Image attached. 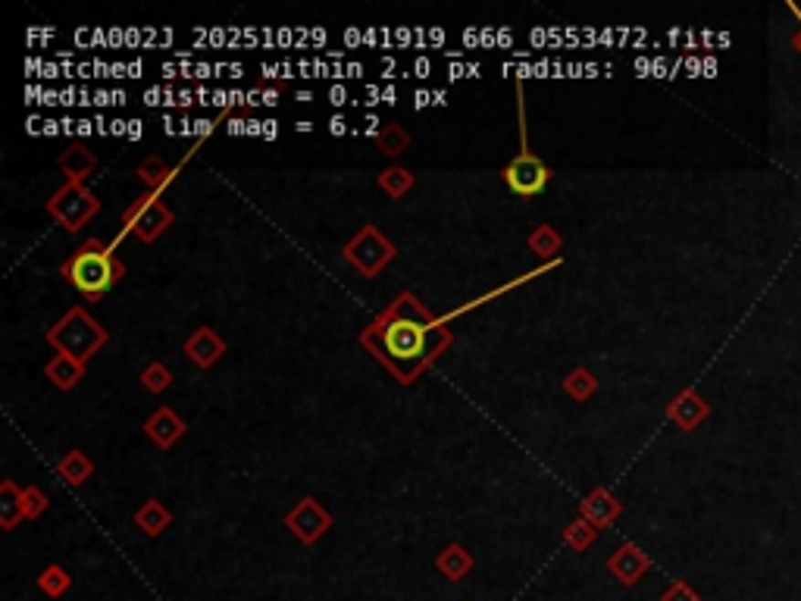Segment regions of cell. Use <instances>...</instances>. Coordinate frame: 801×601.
Returning a JSON list of instances; mask_svg holds the SVG:
<instances>
[{
	"instance_id": "8fae6325",
	"label": "cell",
	"mask_w": 801,
	"mask_h": 601,
	"mask_svg": "<svg viewBox=\"0 0 801 601\" xmlns=\"http://www.w3.org/2000/svg\"><path fill=\"white\" fill-rule=\"evenodd\" d=\"M26 517V489H19L13 480L0 482V523L4 530H13Z\"/></svg>"
},
{
	"instance_id": "db71d44e",
	"label": "cell",
	"mask_w": 801,
	"mask_h": 601,
	"mask_svg": "<svg viewBox=\"0 0 801 601\" xmlns=\"http://www.w3.org/2000/svg\"><path fill=\"white\" fill-rule=\"evenodd\" d=\"M432 104H438V107L448 104V100H445V91H436V94H432Z\"/></svg>"
},
{
	"instance_id": "9a60e30c",
	"label": "cell",
	"mask_w": 801,
	"mask_h": 601,
	"mask_svg": "<svg viewBox=\"0 0 801 601\" xmlns=\"http://www.w3.org/2000/svg\"><path fill=\"white\" fill-rule=\"evenodd\" d=\"M94 166H98V160H94V153L85 144H72V148L60 153V170L69 175V182H82L85 175L94 173Z\"/></svg>"
},
{
	"instance_id": "8d00e7d4",
	"label": "cell",
	"mask_w": 801,
	"mask_h": 601,
	"mask_svg": "<svg viewBox=\"0 0 801 601\" xmlns=\"http://www.w3.org/2000/svg\"><path fill=\"white\" fill-rule=\"evenodd\" d=\"M94 104H98V107H107V104H113V94H110V91H104V88H100V91L94 94Z\"/></svg>"
},
{
	"instance_id": "e575fe53",
	"label": "cell",
	"mask_w": 801,
	"mask_h": 601,
	"mask_svg": "<svg viewBox=\"0 0 801 601\" xmlns=\"http://www.w3.org/2000/svg\"><path fill=\"white\" fill-rule=\"evenodd\" d=\"M210 132H213V122H210V120H197V122H195V135H197V138L210 135Z\"/></svg>"
},
{
	"instance_id": "6f0895ef",
	"label": "cell",
	"mask_w": 801,
	"mask_h": 601,
	"mask_svg": "<svg viewBox=\"0 0 801 601\" xmlns=\"http://www.w3.org/2000/svg\"><path fill=\"white\" fill-rule=\"evenodd\" d=\"M311 98H313L311 91H298V100H300V104H311Z\"/></svg>"
},
{
	"instance_id": "91938a15",
	"label": "cell",
	"mask_w": 801,
	"mask_h": 601,
	"mask_svg": "<svg viewBox=\"0 0 801 601\" xmlns=\"http://www.w3.org/2000/svg\"><path fill=\"white\" fill-rule=\"evenodd\" d=\"M398 41H401V44H407V41H410V32H407V28H398Z\"/></svg>"
},
{
	"instance_id": "d590c367",
	"label": "cell",
	"mask_w": 801,
	"mask_h": 601,
	"mask_svg": "<svg viewBox=\"0 0 801 601\" xmlns=\"http://www.w3.org/2000/svg\"><path fill=\"white\" fill-rule=\"evenodd\" d=\"M414 69H416V76H420V79H426V76H429V72H432V63L426 60V57H420V60H416V66H414Z\"/></svg>"
},
{
	"instance_id": "3957f363",
	"label": "cell",
	"mask_w": 801,
	"mask_h": 601,
	"mask_svg": "<svg viewBox=\"0 0 801 601\" xmlns=\"http://www.w3.org/2000/svg\"><path fill=\"white\" fill-rule=\"evenodd\" d=\"M107 329L100 326L85 307H72L66 311L54 326L47 329V342L57 348V354H69L76 361H91L100 348L107 344Z\"/></svg>"
},
{
	"instance_id": "484cf974",
	"label": "cell",
	"mask_w": 801,
	"mask_h": 601,
	"mask_svg": "<svg viewBox=\"0 0 801 601\" xmlns=\"http://www.w3.org/2000/svg\"><path fill=\"white\" fill-rule=\"evenodd\" d=\"M142 383H144V388H151L153 395H160L173 385V373H169L166 364H151V366H144Z\"/></svg>"
},
{
	"instance_id": "b9f144b4",
	"label": "cell",
	"mask_w": 801,
	"mask_h": 601,
	"mask_svg": "<svg viewBox=\"0 0 801 601\" xmlns=\"http://www.w3.org/2000/svg\"><path fill=\"white\" fill-rule=\"evenodd\" d=\"M57 132H63V122H57V120L44 122V135H57Z\"/></svg>"
},
{
	"instance_id": "680465c9",
	"label": "cell",
	"mask_w": 801,
	"mask_h": 601,
	"mask_svg": "<svg viewBox=\"0 0 801 601\" xmlns=\"http://www.w3.org/2000/svg\"><path fill=\"white\" fill-rule=\"evenodd\" d=\"M179 104H182V107H188V104H191V91H182V94H179Z\"/></svg>"
},
{
	"instance_id": "9c48e42d",
	"label": "cell",
	"mask_w": 801,
	"mask_h": 601,
	"mask_svg": "<svg viewBox=\"0 0 801 601\" xmlns=\"http://www.w3.org/2000/svg\"><path fill=\"white\" fill-rule=\"evenodd\" d=\"M185 429H188L185 420L169 407H157L151 414V420L144 423V432H148V438L157 448H173V445L185 436Z\"/></svg>"
},
{
	"instance_id": "ab89813d",
	"label": "cell",
	"mask_w": 801,
	"mask_h": 601,
	"mask_svg": "<svg viewBox=\"0 0 801 601\" xmlns=\"http://www.w3.org/2000/svg\"><path fill=\"white\" fill-rule=\"evenodd\" d=\"M263 104H267V107H276V104H279V91H273V88H267V91H263Z\"/></svg>"
},
{
	"instance_id": "277c9868",
	"label": "cell",
	"mask_w": 801,
	"mask_h": 601,
	"mask_svg": "<svg viewBox=\"0 0 801 601\" xmlns=\"http://www.w3.org/2000/svg\"><path fill=\"white\" fill-rule=\"evenodd\" d=\"M392 258H395V245L382 236L376 226H364V229L344 245V260H348L360 276H366V279L379 276Z\"/></svg>"
},
{
	"instance_id": "4dcf8cb0",
	"label": "cell",
	"mask_w": 801,
	"mask_h": 601,
	"mask_svg": "<svg viewBox=\"0 0 801 601\" xmlns=\"http://www.w3.org/2000/svg\"><path fill=\"white\" fill-rule=\"evenodd\" d=\"M160 94H163V91H160V88H148V91H144V104H148V107L163 104V100H160Z\"/></svg>"
},
{
	"instance_id": "d6986e66",
	"label": "cell",
	"mask_w": 801,
	"mask_h": 601,
	"mask_svg": "<svg viewBox=\"0 0 801 601\" xmlns=\"http://www.w3.org/2000/svg\"><path fill=\"white\" fill-rule=\"evenodd\" d=\"M529 248H532L539 258H554V254L564 248V238H561V232H557L554 226L542 223V226H535V229L529 232Z\"/></svg>"
},
{
	"instance_id": "7402d4cb",
	"label": "cell",
	"mask_w": 801,
	"mask_h": 601,
	"mask_svg": "<svg viewBox=\"0 0 801 601\" xmlns=\"http://www.w3.org/2000/svg\"><path fill=\"white\" fill-rule=\"evenodd\" d=\"M379 188L388 197H404L410 188H414V175H410L407 170H401V166H388V170L379 175Z\"/></svg>"
},
{
	"instance_id": "7bdbcfd3",
	"label": "cell",
	"mask_w": 801,
	"mask_h": 601,
	"mask_svg": "<svg viewBox=\"0 0 801 601\" xmlns=\"http://www.w3.org/2000/svg\"><path fill=\"white\" fill-rule=\"evenodd\" d=\"M210 104H216V107H229L232 100H229V94H226V91H216V94H213Z\"/></svg>"
},
{
	"instance_id": "94428289",
	"label": "cell",
	"mask_w": 801,
	"mask_h": 601,
	"mask_svg": "<svg viewBox=\"0 0 801 601\" xmlns=\"http://www.w3.org/2000/svg\"><path fill=\"white\" fill-rule=\"evenodd\" d=\"M279 41H282V44H289V41H291V32H289V28H282V32H279Z\"/></svg>"
},
{
	"instance_id": "2e32d148",
	"label": "cell",
	"mask_w": 801,
	"mask_h": 601,
	"mask_svg": "<svg viewBox=\"0 0 801 601\" xmlns=\"http://www.w3.org/2000/svg\"><path fill=\"white\" fill-rule=\"evenodd\" d=\"M169 520H173V514H169V508L163 501H157V498H151V501H144L142 508L135 511V523L142 526L148 536H160V532L169 526Z\"/></svg>"
},
{
	"instance_id": "681fc988",
	"label": "cell",
	"mask_w": 801,
	"mask_h": 601,
	"mask_svg": "<svg viewBox=\"0 0 801 601\" xmlns=\"http://www.w3.org/2000/svg\"><path fill=\"white\" fill-rule=\"evenodd\" d=\"M448 76H451V79H464V66H460V63H454L451 69H448Z\"/></svg>"
},
{
	"instance_id": "d6a6232c",
	"label": "cell",
	"mask_w": 801,
	"mask_h": 601,
	"mask_svg": "<svg viewBox=\"0 0 801 601\" xmlns=\"http://www.w3.org/2000/svg\"><path fill=\"white\" fill-rule=\"evenodd\" d=\"M432 104V94L429 91H416L414 94V110H423V107H429Z\"/></svg>"
},
{
	"instance_id": "c3c4849f",
	"label": "cell",
	"mask_w": 801,
	"mask_h": 601,
	"mask_svg": "<svg viewBox=\"0 0 801 601\" xmlns=\"http://www.w3.org/2000/svg\"><path fill=\"white\" fill-rule=\"evenodd\" d=\"M163 126H166V135H175V132H179V129H175V122H173V116H169V113H163Z\"/></svg>"
},
{
	"instance_id": "9f6ffc18",
	"label": "cell",
	"mask_w": 801,
	"mask_h": 601,
	"mask_svg": "<svg viewBox=\"0 0 801 601\" xmlns=\"http://www.w3.org/2000/svg\"><path fill=\"white\" fill-rule=\"evenodd\" d=\"M360 69H364L360 63H348V76H360Z\"/></svg>"
},
{
	"instance_id": "cb8c5ba5",
	"label": "cell",
	"mask_w": 801,
	"mask_h": 601,
	"mask_svg": "<svg viewBox=\"0 0 801 601\" xmlns=\"http://www.w3.org/2000/svg\"><path fill=\"white\" fill-rule=\"evenodd\" d=\"M592 539H595V526L585 517L573 520L567 530H564V542H567L573 552H585V548L592 545Z\"/></svg>"
},
{
	"instance_id": "44dd1931",
	"label": "cell",
	"mask_w": 801,
	"mask_h": 601,
	"mask_svg": "<svg viewBox=\"0 0 801 601\" xmlns=\"http://www.w3.org/2000/svg\"><path fill=\"white\" fill-rule=\"evenodd\" d=\"M138 179H142L151 192H157V188H163L166 182L173 179V170L166 166L163 157H148L142 166H138Z\"/></svg>"
},
{
	"instance_id": "83f0119b",
	"label": "cell",
	"mask_w": 801,
	"mask_h": 601,
	"mask_svg": "<svg viewBox=\"0 0 801 601\" xmlns=\"http://www.w3.org/2000/svg\"><path fill=\"white\" fill-rule=\"evenodd\" d=\"M329 132H332V135L338 138V135H344V132H348V122H344V116L338 113V116H332V122H329Z\"/></svg>"
},
{
	"instance_id": "11a10c76",
	"label": "cell",
	"mask_w": 801,
	"mask_h": 601,
	"mask_svg": "<svg viewBox=\"0 0 801 601\" xmlns=\"http://www.w3.org/2000/svg\"><path fill=\"white\" fill-rule=\"evenodd\" d=\"M429 35H432V41H436V44H438V41H445V32H442V28H432Z\"/></svg>"
},
{
	"instance_id": "ba28073f",
	"label": "cell",
	"mask_w": 801,
	"mask_h": 601,
	"mask_svg": "<svg viewBox=\"0 0 801 601\" xmlns=\"http://www.w3.org/2000/svg\"><path fill=\"white\" fill-rule=\"evenodd\" d=\"M285 526H289L304 545H313V542L332 526V517H329V511L322 508L317 498H304V501H298L295 508L285 514Z\"/></svg>"
},
{
	"instance_id": "ffe728a7",
	"label": "cell",
	"mask_w": 801,
	"mask_h": 601,
	"mask_svg": "<svg viewBox=\"0 0 801 601\" xmlns=\"http://www.w3.org/2000/svg\"><path fill=\"white\" fill-rule=\"evenodd\" d=\"M376 144H379L382 153H388V157H398V153H404L410 148V135H407V129H404L401 122H388V126L379 129Z\"/></svg>"
},
{
	"instance_id": "ee69618b",
	"label": "cell",
	"mask_w": 801,
	"mask_h": 601,
	"mask_svg": "<svg viewBox=\"0 0 801 601\" xmlns=\"http://www.w3.org/2000/svg\"><path fill=\"white\" fill-rule=\"evenodd\" d=\"M110 72H113V79H122L129 72V66L126 63H113V66H110Z\"/></svg>"
},
{
	"instance_id": "52a82bcc",
	"label": "cell",
	"mask_w": 801,
	"mask_h": 601,
	"mask_svg": "<svg viewBox=\"0 0 801 601\" xmlns=\"http://www.w3.org/2000/svg\"><path fill=\"white\" fill-rule=\"evenodd\" d=\"M548 179H551L548 166L542 163V160L535 157V153H529V151L517 153V157H513L511 163L504 166L507 188H511L513 195H520V197L542 195L548 188Z\"/></svg>"
},
{
	"instance_id": "4fadbf2b",
	"label": "cell",
	"mask_w": 801,
	"mask_h": 601,
	"mask_svg": "<svg viewBox=\"0 0 801 601\" xmlns=\"http://www.w3.org/2000/svg\"><path fill=\"white\" fill-rule=\"evenodd\" d=\"M607 567H611V574L617 576V580L636 583L638 576L645 574V567H648V558H645V554L638 552L636 545H623L620 552H617L614 558L607 561Z\"/></svg>"
},
{
	"instance_id": "6da1fadb",
	"label": "cell",
	"mask_w": 801,
	"mask_h": 601,
	"mask_svg": "<svg viewBox=\"0 0 801 601\" xmlns=\"http://www.w3.org/2000/svg\"><path fill=\"white\" fill-rule=\"evenodd\" d=\"M360 342L373 357H379L395 379L410 385L416 376L451 344V332L416 300L401 291L370 326L360 332Z\"/></svg>"
},
{
	"instance_id": "be15d7a7",
	"label": "cell",
	"mask_w": 801,
	"mask_h": 601,
	"mask_svg": "<svg viewBox=\"0 0 801 601\" xmlns=\"http://www.w3.org/2000/svg\"><path fill=\"white\" fill-rule=\"evenodd\" d=\"M282 79H291V63H282Z\"/></svg>"
},
{
	"instance_id": "836d02e7",
	"label": "cell",
	"mask_w": 801,
	"mask_h": 601,
	"mask_svg": "<svg viewBox=\"0 0 801 601\" xmlns=\"http://www.w3.org/2000/svg\"><path fill=\"white\" fill-rule=\"evenodd\" d=\"M276 135H279V122H276V120H267V122H263V138H267V142H273Z\"/></svg>"
},
{
	"instance_id": "74e56055",
	"label": "cell",
	"mask_w": 801,
	"mask_h": 601,
	"mask_svg": "<svg viewBox=\"0 0 801 601\" xmlns=\"http://www.w3.org/2000/svg\"><path fill=\"white\" fill-rule=\"evenodd\" d=\"M91 132H98V126H94L91 120H79V135L88 138V135H91Z\"/></svg>"
},
{
	"instance_id": "f907efd6",
	"label": "cell",
	"mask_w": 801,
	"mask_h": 601,
	"mask_svg": "<svg viewBox=\"0 0 801 601\" xmlns=\"http://www.w3.org/2000/svg\"><path fill=\"white\" fill-rule=\"evenodd\" d=\"M344 41H348V44H357V41H360V32H357V28H348V32H344Z\"/></svg>"
},
{
	"instance_id": "4316f807",
	"label": "cell",
	"mask_w": 801,
	"mask_h": 601,
	"mask_svg": "<svg viewBox=\"0 0 801 601\" xmlns=\"http://www.w3.org/2000/svg\"><path fill=\"white\" fill-rule=\"evenodd\" d=\"M47 504H50V501H47V495H44L38 486H28V489H26V517H28V520L41 517L44 511H47Z\"/></svg>"
},
{
	"instance_id": "816d5d0a",
	"label": "cell",
	"mask_w": 801,
	"mask_h": 601,
	"mask_svg": "<svg viewBox=\"0 0 801 601\" xmlns=\"http://www.w3.org/2000/svg\"><path fill=\"white\" fill-rule=\"evenodd\" d=\"M163 104H169V107L175 104V91H173V88H163Z\"/></svg>"
},
{
	"instance_id": "ac0fdd59",
	"label": "cell",
	"mask_w": 801,
	"mask_h": 601,
	"mask_svg": "<svg viewBox=\"0 0 801 601\" xmlns=\"http://www.w3.org/2000/svg\"><path fill=\"white\" fill-rule=\"evenodd\" d=\"M91 460H88L85 451H69L66 458H60V464H57V473L63 476L66 486H82V482L91 476Z\"/></svg>"
},
{
	"instance_id": "7a4b0ae2",
	"label": "cell",
	"mask_w": 801,
	"mask_h": 601,
	"mask_svg": "<svg viewBox=\"0 0 801 601\" xmlns=\"http://www.w3.org/2000/svg\"><path fill=\"white\" fill-rule=\"evenodd\" d=\"M63 279L76 285L85 298H100L126 276V267L100 238H88L76 254L60 267Z\"/></svg>"
},
{
	"instance_id": "5bb4252c",
	"label": "cell",
	"mask_w": 801,
	"mask_h": 601,
	"mask_svg": "<svg viewBox=\"0 0 801 601\" xmlns=\"http://www.w3.org/2000/svg\"><path fill=\"white\" fill-rule=\"evenodd\" d=\"M617 514H620V504H617L614 495L605 492V489H595V492L583 501V517L589 520L595 530H598V526H607Z\"/></svg>"
},
{
	"instance_id": "7dc6e473",
	"label": "cell",
	"mask_w": 801,
	"mask_h": 601,
	"mask_svg": "<svg viewBox=\"0 0 801 601\" xmlns=\"http://www.w3.org/2000/svg\"><path fill=\"white\" fill-rule=\"evenodd\" d=\"M248 135H263V122H257V120L248 122Z\"/></svg>"
},
{
	"instance_id": "f1b7e54d",
	"label": "cell",
	"mask_w": 801,
	"mask_h": 601,
	"mask_svg": "<svg viewBox=\"0 0 801 601\" xmlns=\"http://www.w3.org/2000/svg\"><path fill=\"white\" fill-rule=\"evenodd\" d=\"M144 135V129H142V120H129V132H126V138L129 142H138V138Z\"/></svg>"
},
{
	"instance_id": "d4e9b609",
	"label": "cell",
	"mask_w": 801,
	"mask_h": 601,
	"mask_svg": "<svg viewBox=\"0 0 801 601\" xmlns=\"http://www.w3.org/2000/svg\"><path fill=\"white\" fill-rule=\"evenodd\" d=\"M69 574H66L63 567H47L44 570V574L38 576V585H41V592H47L50 598H57V596H63L66 589H69Z\"/></svg>"
},
{
	"instance_id": "1f68e13d",
	"label": "cell",
	"mask_w": 801,
	"mask_h": 601,
	"mask_svg": "<svg viewBox=\"0 0 801 601\" xmlns=\"http://www.w3.org/2000/svg\"><path fill=\"white\" fill-rule=\"evenodd\" d=\"M329 98H332V104H335V107H342L344 100H348V91H344L342 85H335L332 91H329Z\"/></svg>"
},
{
	"instance_id": "bcb514c9",
	"label": "cell",
	"mask_w": 801,
	"mask_h": 601,
	"mask_svg": "<svg viewBox=\"0 0 801 601\" xmlns=\"http://www.w3.org/2000/svg\"><path fill=\"white\" fill-rule=\"evenodd\" d=\"M395 98H398V91H395V88L388 85L385 91H382V100H385V104H395Z\"/></svg>"
},
{
	"instance_id": "e0dca14e",
	"label": "cell",
	"mask_w": 801,
	"mask_h": 601,
	"mask_svg": "<svg viewBox=\"0 0 801 601\" xmlns=\"http://www.w3.org/2000/svg\"><path fill=\"white\" fill-rule=\"evenodd\" d=\"M438 570L448 576V580H464L467 570L473 567V558H469V552L464 545H448L445 552H438Z\"/></svg>"
},
{
	"instance_id": "30bf717a",
	"label": "cell",
	"mask_w": 801,
	"mask_h": 601,
	"mask_svg": "<svg viewBox=\"0 0 801 601\" xmlns=\"http://www.w3.org/2000/svg\"><path fill=\"white\" fill-rule=\"evenodd\" d=\"M185 354H188V361L191 364H197L201 366V370H207V366H213L219 361V357L226 354V342L219 339L216 332H213L210 326H201L197 329V332H191L188 335V342H185Z\"/></svg>"
},
{
	"instance_id": "6125c7cd",
	"label": "cell",
	"mask_w": 801,
	"mask_h": 601,
	"mask_svg": "<svg viewBox=\"0 0 801 601\" xmlns=\"http://www.w3.org/2000/svg\"><path fill=\"white\" fill-rule=\"evenodd\" d=\"M295 129H298V132H313V122H307V120H304V122H298Z\"/></svg>"
},
{
	"instance_id": "f6af8a7d",
	"label": "cell",
	"mask_w": 801,
	"mask_h": 601,
	"mask_svg": "<svg viewBox=\"0 0 801 601\" xmlns=\"http://www.w3.org/2000/svg\"><path fill=\"white\" fill-rule=\"evenodd\" d=\"M210 72H213V66H210V63H197L195 76H201V79H210Z\"/></svg>"
},
{
	"instance_id": "8992f818",
	"label": "cell",
	"mask_w": 801,
	"mask_h": 601,
	"mask_svg": "<svg viewBox=\"0 0 801 601\" xmlns=\"http://www.w3.org/2000/svg\"><path fill=\"white\" fill-rule=\"evenodd\" d=\"M122 223L142 241H153L163 236L166 226H173V214H169V207L157 197V192H148L129 204L126 214H122Z\"/></svg>"
},
{
	"instance_id": "e7e4bbea",
	"label": "cell",
	"mask_w": 801,
	"mask_h": 601,
	"mask_svg": "<svg viewBox=\"0 0 801 601\" xmlns=\"http://www.w3.org/2000/svg\"><path fill=\"white\" fill-rule=\"evenodd\" d=\"M798 47H801V38H798Z\"/></svg>"
},
{
	"instance_id": "603a6c76",
	"label": "cell",
	"mask_w": 801,
	"mask_h": 601,
	"mask_svg": "<svg viewBox=\"0 0 801 601\" xmlns=\"http://www.w3.org/2000/svg\"><path fill=\"white\" fill-rule=\"evenodd\" d=\"M595 385L598 383H595V376L585 366H576L570 376H564V392H567L573 401H585L595 392Z\"/></svg>"
},
{
	"instance_id": "f35d334b",
	"label": "cell",
	"mask_w": 801,
	"mask_h": 601,
	"mask_svg": "<svg viewBox=\"0 0 801 601\" xmlns=\"http://www.w3.org/2000/svg\"><path fill=\"white\" fill-rule=\"evenodd\" d=\"M260 72H263V76H267V79H276V76H279V72H282V66H273V63H263V66H260Z\"/></svg>"
},
{
	"instance_id": "5b68a950",
	"label": "cell",
	"mask_w": 801,
	"mask_h": 601,
	"mask_svg": "<svg viewBox=\"0 0 801 601\" xmlns=\"http://www.w3.org/2000/svg\"><path fill=\"white\" fill-rule=\"evenodd\" d=\"M47 210L66 232H79L88 219L100 210V201L88 192L82 182H66V185L57 188L54 197L47 201Z\"/></svg>"
},
{
	"instance_id": "7c38bea8",
	"label": "cell",
	"mask_w": 801,
	"mask_h": 601,
	"mask_svg": "<svg viewBox=\"0 0 801 601\" xmlns=\"http://www.w3.org/2000/svg\"><path fill=\"white\" fill-rule=\"evenodd\" d=\"M44 376H47L57 388L69 392V388H76L79 379L85 376V364L76 361V357H69V354H57L54 361L44 366Z\"/></svg>"
},
{
	"instance_id": "60d3db41",
	"label": "cell",
	"mask_w": 801,
	"mask_h": 601,
	"mask_svg": "<svg viewBox=\"0 0 801 601\" xmlns=\"http://www.w3.org/2000/svg\"><path fill=\"white\" fill-rule=\"evenodd\" d=\"M257 104H263V91H260V88L248 91V107H257Z\"/></svg>"
},
{
	"instance_id": "f546056e",
	"label": "cell",
	"mask_w": 801,
	"mask_h": 601,
	"mask_svg": "<svg viewBox=\"0 0 801 601\" xmlns=\"http://www.w3.org/2000/svg\"><path fill=\"white\" fill-rule=\"evenodd\" d=\"M126 132H129V122L126 120H113V122H110V135L126 138Z\"/></svg>"
},
{
	"instance_id": "f5cc1de1",
	"label": "cell",
	"mask_w": 801,
	"mask_h": 601,
	"mask_svg": "<svg viewBox=\"0 0 801 601\" xmlns=\"http://www.w3.org/2000/svg\"><path fill=\"white\" fill-rule=\"evenodd\" d=\"M138 72H142V60L129 63V76H132V79H138Z\"/></svg>"
}]
</instances>
